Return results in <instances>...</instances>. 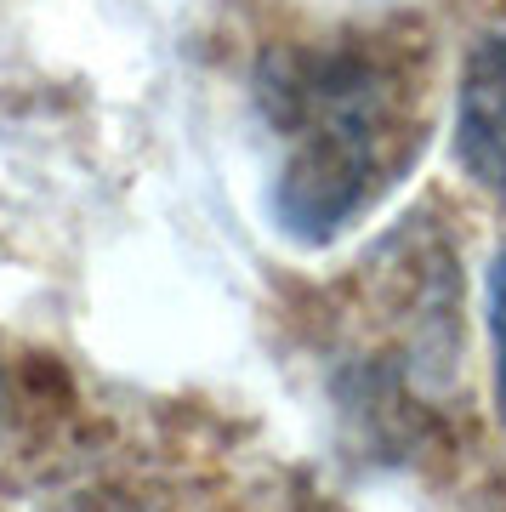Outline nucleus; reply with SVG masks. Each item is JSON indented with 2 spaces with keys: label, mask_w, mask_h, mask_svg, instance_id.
Masks as SVG:
<instances>
[{
  "label": "nucleus",
  "mask_w": 506,
  "mask_h": 512,
  "mask_svg": "<svg viewBox=\"0 0 506 512\" xmlns=\"http://www.w3.org/2000/svg\"><path fill=\"white\" fill-rule=\"evenodd\" d=\"M410 74L381 46L290 52L268 74V109L285 137L273 211L296 239H330L416 154Z\"/></svg>",
  "instance_id": "nucleus-1"
},
{
  "label": "nucleus",
  "mask_w": 506,
  "mask_h": 512,
  "mask_svg": "<svg viewBox=\"0 0 506 512\" xmlns=\"http://www.w3.org/2000/svg\"><path fill=\"white\" fill-rule=\"evenodd\" d=\"M455 160L478 188L506 194V29L472 46L455 92Z\"/></svg>",
  "instance_id": "nucleus-2"
},
{
  "label": "nucleus",
  "mask_w": 506,
  "mask_h": 512,
  "mask_svg": "<svg viewBox=\"0 0 506 512\" xmlns=\"http://www.w3.org/2000/svg\"><path fill=\"white\" fill-rule=\"evenodd\" d=\"M489 348H495V399L506 421V245L489 262Z\"/></svg>",
  "instance_id": "nucleus-3"
}]
</instances>
